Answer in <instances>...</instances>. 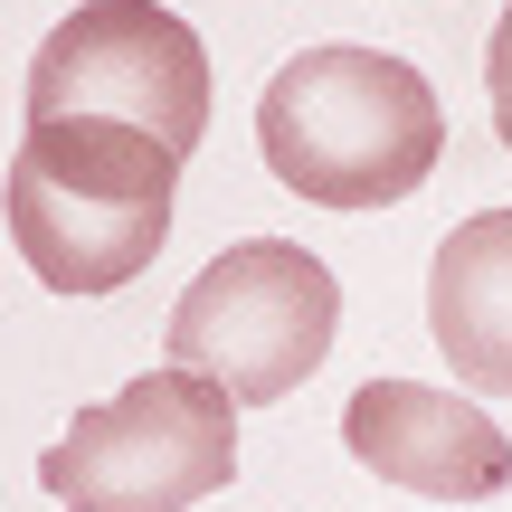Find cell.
Masks as SVG:
<instances>
[{
    "instance_id": "277c9868",
    "label": "cell",
    "mask_w": 512,
    "mask_h": 512,
    "mask_svg": "<svg viewBox=\"0 0 512 512\" xmlns=\"http://www.w3.org/2000/svg\"><path fill=\"white\" fill-rule=\"evenodd\" d=\"M332 332H342V285H332L323 256L294 238H247L190 275L162 351L171 370L219 380L238 408H275L323 370Z\"/></svg>"
},
{
    "instance_id": "52a82bcc",
    "label": "cell",
    "mask_w": 512,
    "mask_h": 512,
    "mask_svg": "<svg viewBox=\"0 0 512 512\" xmlns=\"http://www.w3.org/2000/svg\"><path fill=\"white\" fill-rule=\"evenodd\" d=\"M427 332L465 389L512 399V209H475L465 228H446L427 266Z\"/></svg>"
},
{
    "instance_id": "7a4b0ae2",
    "label": "cell",
    "mask_w": 512,
    "mask_h": 512,
    "mask_svg": "<svg viewBox=\"0 0 512 512\" xmlns=\"http://www.w3.org/2000/svg\"><path fill=\"white\" fill-rule=\"evenodd\" d=\"M256 152L313 209H399L446 152V105L389 48H304L256 95Z\"/></svg>"
},
{
    "instance_id": "ba28073f",
    "label": "cell",
    "mask_w": 512,
    "mask_h": 512,
    "mask_svg": "<svg viewBox=\"0 0 512 512\" xmlns=\"http://www.w3.org/2000/svg\"><path fill=\"white\" fill-rule=\"evenodd\" d=\"M484 95H494V133L512 152V10L494 19V48H484Z\"/></svg>"
},
{
    "instance_id": "6da1fadb",
    "label": "cell",
    "mask_w": 512,
    "mask_h": 512,
    "mask_svg": "<svg viewBox=\"0 0 512 512\" xmlns=\"http://www.w3.org/2000/svg\"><path fill=\"white\" fill-rule=\"evenodd\" d=\"M171 200H181V152L152 143L143 124L105 114H48L19 133L0 209L10 247L48 294H114L162 256Z\"/></svg>"
},
{
    "instance_id": "3957f363",
    "label": "cell",
    "mask_w": 512,
    "mask_h": 512,
    "mask_svg": "<svg viewBox=\"0 0 512 512\" xmlns=\"http://www.w3.org/2000/svg\"><path fill=\"white\" fill-rule=\"evenodd\" d=\"M238 475V399L200 370H143L133 389L76 408L67 437L38 456L67 512H190Z\"/></svg>"
},
{
    "instance_id": "5b68a950",
    "label": "cell",
    "mask_w": 512,
    "mask_h": 512,
    "mask_svg": "<svg viewBox=\"0 0 512 512\" xmlns=\"http://www.w3.org/2000/svg\"><path fill=\"white\" fill-rule=\"evenodd\" d=\"M48 114H105L143 124L152 143L190 152L209 143V48L162 0H86L67 10L29 57V124Z\"/></svg>"
},
{
    "instance_id": "8992f818",
    "label": "cell",
    "mask_w": 512,
    "mask_h": 512,
    "mask_svg": "<svg viewBox=\"0 0 512 512\" xmlns=\"http://www.w3.org/2000/svg\"><path fill=\"white\" fill-rule=\"evenodd\" d=\"M342 446L370 465V475L408 484V494H437V503H494L512 484L503 427L484 418L475 399L427 389V380H370V389H351Z\"/></svg>"
}]
</instances>
